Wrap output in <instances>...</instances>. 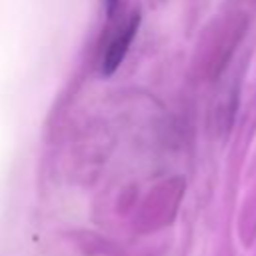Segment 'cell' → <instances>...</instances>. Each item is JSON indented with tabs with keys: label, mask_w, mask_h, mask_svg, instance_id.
Returning <instances> with one entry per match:
<instances>
[{
	"label": "cell",
	"mask_w": 256,
	"mask_h": 256,
	"mask_svg": "<svg viewBox=\"0 0 256 256\" xmlns=\"http://www.w3.org/2000/svg\"><path fill=\"white\" fill-rule=\"evenodd\" d=\"M138 24H140V14L132 12L128 16V20L124 22V26L118 28L116 34L112 36V40L108 42V48L102 56V74L104 76H110L120 66V62L124 60V56H126V52H128V48L136 36Z\"/></svg>",
	"instance_id": "1"
},
{
	"label": "cell",
	"mask_w": 256,
	"mask_h": 256,
	"mask_svg": "<svg viewBox=\"0 0 256 256\" xmlns=\"http://www.w3.org/2000/svg\"><path fill=\"white\" fill-rule=\"evenodd\" d=\"M116 6H118V0H106V12H108V16L114 14Z\"/></svg>",
	"instance_id": "2"
}]
</instances>
